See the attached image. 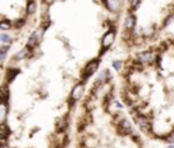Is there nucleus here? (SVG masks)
Wrapping results in <instances>:
<instances>
[{
    "mask_svg": "<svg viewBox=\"0 0 174 148\" xmlns=\"http://www.w3.org/2000/svg\"><path fill=\"white\" fill-rule=\"evenodd\" d=\"M126 0H41L29 36L2 57V148H68L75 110L117 50Z\"/></svg>",
    "mask_w": 174,
    "mask_h": 148,
    "instance_id": "1",
    "label": "nucleus"
},
{
    "mask_svg": "<svg viewBox=\"0 0 174 148\" xmlns=\"http://www.w3.org/2000/svg\"><path fill=\"white\" fill-rule=\"evenodd\" d=\"M68 148H144L143 133L118 97L114 68L103 65L83 93Z\"/></svg>",
    "mask_w": 174,
    "mask_h": 148,
    "instance_id": "3",
    "label": "nucleus"
},
{
    "mask_svg": "<svg viewBox=\"0 0 174 148\" xmlns=\"http://www.w3.org/2000/svg\"><path fill=\"white\" fill-rule=\"evenodd\" d=\"M114 71L118 97L143 136L174 146V27L121 55Z\"/></svg>",
    "mask_w": 174,
    "mask_h": 148,
    "instance_id": "2",
    "label": "nucleus"
},
{
    "mask_svg": "<svg viewBox=\"0 0 174 148\" xmlns=\"http://www.w3.org/2000/svg\"><path fill=\"white\" fill-rule=\"evenodd\" d=\"M41 0H0L2 57L36 29Z\"/></svg>",
    "mask_w": 174,
    "mask_h": 148,
    "instance_id": "5",
    "label": "nucleus"
},
{
    "mask_svg": "<svg viewBox=\"0 0 174 148\" xmlns=\"http://www.w3.org/2000/svg\"><path fill=\"white\" fill-rule=\"evenodd\" d=\"M174 27V0H126L117 50L145 48Z\"/></svg>",
    "mask_w": 174,
    "mask_h": 148,
    "instance_id": "4",
    "label": "nucleus"
}]
</instances>
